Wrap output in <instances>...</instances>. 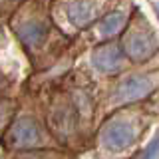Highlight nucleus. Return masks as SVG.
<instances>
[{
  "instance_id": "423d86ee",
  "label": "nucleus",
  "mask_w": 159,
  "mask_h": 159,
  "mask_svg": "<svg viewBox=\"0 0 159 159\" xmlns=\"http://www.w3.org/2000/svg\"><path fill=\"white\" fill-rule=\"evenodd\" d=\"M18 34L22 38V42L28 44V46H42L48 36V26L44 22H38V20H30V22L20 26Z\"/></svg>"
},
{
  "instance_id": "7ed1b4c3",
  "label": "nucleus",
  "mask_w": 159,
  "mask_h": 159,
  "mask_svg": "<svg viewBox=\"0 0 159 159\" xmlns=\"http://www.w3.org/2000/svg\"><path fill=\"white\" fill-rule=\"evenodd\" d=\"M123 50H125L127 58L133 62H145L155 54V44L151 38L143 36V34H127L125 42H123Z\"/></svg>"
},
{
  "instance_id": "f03ea898",
  "label": "nucleus",
  "mask_w": 159,
  "mask_h": 159,
  "mask_svg": "<svg viewBox=\"0 0 159 159\" xmlns=\"http://www.w3.org/2000/svg\"><path fill=\"white\" fill-rule=\"evenodd\" d=\"M133 143V129L125 121H113L103 131V145L111 151H123Z\"/></svg>"
},
{
  "instance_id": "1a4fd4ad",
  "label": "nucleus",
  "mask_w": 159,
  "mask_h": 159,
  "mask_svg": "<svg viewBox=\"0 0 159 159\" xmlns=\"http://www.w3.org/2000/svg\"><path fill=\"white\" fill-rule=\"evenodd\" d=\"M157 155H159V135L149 143V147L145 149V157H143V159H157Z\"/></svg>"
},
{
  "instance_id": "0eeeda50",
  "label": "nucleus",
  "mask_w": 159,
  "mask_h": 159,
  "mask_svg": "<svg viewBox=\"0 0 159 159\" xmlns=\"http://www.w3.org/2000/svg\"><path fill=\"white\" fill-rule=\"evenodd\" d=\"M96 14V6L89 0H74L68 6V20L74 26H86Z\"/></svg>"
},
{
  "instance_id": "f257e3e1",
  "label": "nucleus",
  "mask_w": 159,
  "mask_h": 159,
  "mask_svg": "<svg viewBox=\"0 0 159 159\" xmlns=\"http://www.w3.org/2000/svg\"><path fill=\"white\" fill-rule=\"evenodd\" d=\"M92 62L99 72L113 74V72H117L123 64V50L119 46H116V44H103V46L93 50Z\"/></svg>"
},
{
  "instance_id": "20e7f679",
  "label": "nucleus",
  "mask_w": 159,
  "mask_h": 159,
  "mask_svg": "<svg viewBox=\"0 0 159 159\" xmlns=\"http://www.w3.org/2000/svg\"><path fill=\"white\" fill-rule=\"evenodd\" d=\"M10 139L14 145H34L42 139V131L34 119L24 117L14 123L12 131H10Z\"/></svg>"
},
{
  "instance_id": "39448f33",
  "label": "nucleus",
  "mask_w": 159,
  "mask_h": 159,
  "mask_svg": "<svg viewBox=\"0 0 159 159\" xmlns=\"http://www.w3.org/2000/svg\"><path fill=\"white\" fill-rule=\"evenodd\" d=\"M151 92V82L145 76H129L123 80V84L119 86L117 98L123 102H133V99L145 98Z\"/></svg>"
},
{
  "instance_id": "9d476101",
  "label": "nucleus",
  "mask_w": 159,
  "mask_h": 159,
  "mask_svg": "<svg viewBox=\"0 0 159 159\" xmlns=\"http://www.w3.org/2000/svg\"><path fill=\"white\" fill-rule=\"evenodd\" d=\"M2 82H4V80H2V76H0V84H2Z\"/></svg>"
},
{
  "instance_id": "6e6552de",
  "label": "nucleus",
  "mask_w": 159,
  "mask_h": 159,
  "mask_svg": "<svg viewBox=\"0 0 159 159\" xmlns=\"http://www.w3.org/2000/svg\"><path fill=\"white\" fill-rule=\"evenodd\" d=\"M121 26H123V14L121 12H113V14H107V16L102 20L99 32H102L103 36H111V34H116Z\"/></svg>"
}]
</instances>
